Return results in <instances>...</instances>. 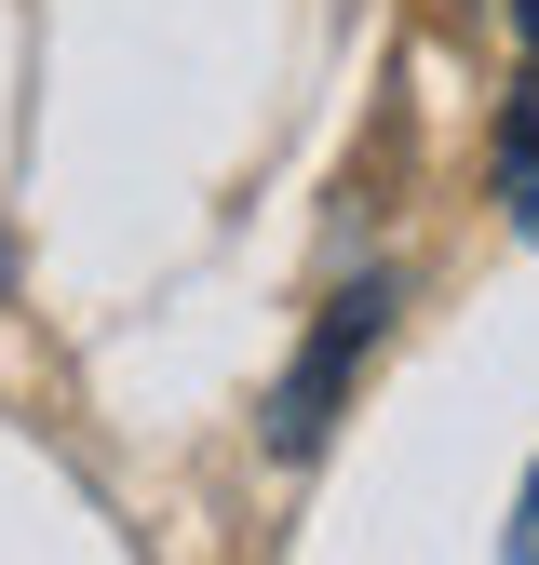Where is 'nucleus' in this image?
<instances>
[{"label": "nucleus", "mask_w": 539, "mask_h": 565, "mask_svg": "<svg viewBox=\"0 0 539 565\" xmlns=\"http://www.w3.org/2000/svg\"><path fill=\"white\" fill-rule=\"evenodd\" d=\"M499 175H539V67H526L512 108H499Z\"/></svg>", "instance_id": "obj_2"}, {"label": "nucleus", "mask_w": 539, "mask_h": 565, "mask_svg": "<svg viewBox=\"0 0 539 565\" xmlns=\"http://www.w3.org/2000/svg\"><path fill=\"white\" fill-rule=\"evenodd\" d=\"M512 28H526V54H539V0H512Z\"/></svg>", "instance_id": "obj_5"}, {"label": "nucleus", "mask_w": 539, "mask_h": 565, "mask_svg": "<svg viewBox=\"0 0 539 565\" xmlns=\"http://www.w3.org/2000/svg\"><path fill=\"white\" fill-rule=\"evenodd\" d=\"M512 552L539 565V471H526V499H512Z\"/></svg>", "instance_id": "obj_3"}, {"label": "nucleus", "mask_w": 539, "mask_h": 565, "mask_svg": "<svg viewBox=\"0 0 539 565\" xmlns=\"http://www.w3.org/2000/svg\"><path fill=\"white\" fill-rule=\"evenodd\" d=\"M378 337H391V269H364V282H337V297H324V323H310V350H297V377L270 391V458H310V445H324V417H337V391L364 377Z\"/></svg>", "instance_id": "obj_1"}, {"label": "nucleus", "mask_w": 539, "mask_h": 565, "mask_svg": "<svg viewBox=\"0 0 539 565\" xmlns=\"http://www.w3.org/2000/svg\"><path fill=\"white\" fill-rule=\"evenodd\" d=\"M499 189H512V230L539 243V175H499Z\"/></svg>", "instance_id": "obj_4"}]
</instances>
